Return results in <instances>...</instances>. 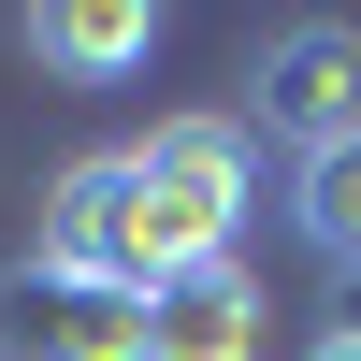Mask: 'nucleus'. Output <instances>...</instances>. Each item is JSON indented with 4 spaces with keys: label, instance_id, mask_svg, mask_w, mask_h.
<instances>
[{
    "label": "nucleus",
    "instance_id": "0eeeda50",
    "mask_svg": "<svg viewBox=\"0 0 361 361\" xmlns=\"http://www.w3.org/2000/svg\"><path fill=\"white\" fill-rule=\"evenodd\" d=\"M289 231H304V260H318L333 289H361V145L289 159Z\"/></svg>",
    "mask_w": 361,
    "mask_h": 361
},
{
    "label": "nucleus",
    "instance_id": "423d86ee",
    "mask_svg": "<svg viewBox=\"0 0 361 361\" xmlns=\"http://www.w3.org/2000/svg\"><path fill=\"white\" fill-rule=\"evenodd\" d=\"M0 361H145V318L130 304H87V289H29L0 304Z\"/></svg>",
    "mask_w": 361,
    "mask_h": 361
},
{
    "label": "nucleus",
    "instance_id": "f257e3e1",
    "mask_svg": "<svg viewBox=\"0 0 361 361\" xmlns=\"http://www.w3.org/2000/svg\"><path fill=\"white\" fill-rule=\"evenodd\" d=\"M246 202L260 159L231 116H159L130 145V231H145V275H188V260H246Z\"/></svg>",
    "mask_w": 361,
    "mask_h": 361
},
{
    "label": "nucleus",
    "instance_id": "6e6552de",
    "mask_svg": "<svg viewBox=\"0 0 361 361\" xmlns=\"http://www.w3.org/2000/svg\"><path fill=\"white\" fill-rule=\"evenodd\" d=\"M304 361H361V318H347V333H318V347H304Z\"/></svg>",
    "mask_w": 361,
    "mask_h": 361
},
{
    "label": "nucleus",
    "instance_id": "39448f33",
    "mask_svg": "<svg viewBox=\"0 0 361 361\" xmlns=\"http://www.w3.org/2000/svg\"><path fill=\"white\" fill-rule=\"evenodd\" d=\"M15 44L44 58V73H73V87H116V73L159 58V0H29Z\"/></svg>",
    "mask_w": 361,
    "mask_h": 361
},
{
    "label": "nucleus",
    "instance_id": "20e7f679",
    "mask_svg": "<svg viewBox=\"0 0 361 361\" xmlns=\"http://www.w3.org/2000/svg\"><path fill=\"white\" fill-rule=\"evenodd\" d=\"M145 361H260V275L246 260H188V275H145Z\"/></svg>",
    "mask_w": 361,
    "mask_h": 361
},
{
    "label": "nucleus",
    "instance_id": "f03ea898",
    "mask_svg": "<svg viewBox=\"0 0 361 361\" xmlns=\"http://www.w3.org/2000/svg\"><path fill=\"white\" fill-rule=\"evenodd\" d=\"M29 289H87V304H145V231H130V145L73 159L29 217Z\"/></svg>",
    "mask_w": 361,
    "mask_h": 361
},
{
    "label": "nucleus",
    "instance_id": "7ed1b4c3",
    "mask_svg": "<svg viewBox=\"0 0 361 361\" xmlns=\"http://www.w3.org/2000/svg\"><path fill=\"white\" fill-rule=\"evenodd\" d=\"M246 102H260V130H275V145H304V159L361 145V29H347V15H289L275 44H260Z\"/></svg>",
    "mask_w": 361,
    "mask_h": 361
}]
</instances>
